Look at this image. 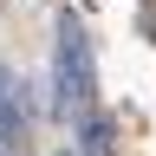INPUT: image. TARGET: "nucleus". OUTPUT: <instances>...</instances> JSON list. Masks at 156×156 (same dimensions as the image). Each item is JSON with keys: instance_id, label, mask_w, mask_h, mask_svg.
Segmentation results:
<instances>
[{"instance_id": "obj_4", "label": "nucleus", "mask_w": 156, "mask_h": 156, "mask_svg": "<svg viewBox=\"0 0 156 156\" xmlns=\"http://www.w3.org/2000/svg\"><path fill=\"white\" fill-rule=\"evenodd\" d=\"M0 156H7V150H0Z\"/></svg>"}, {"instance_id": "obj_1", "label": "nucleus", "mask_w": 156, "mask_h": 156, "mask_svg": "<svg viewBox=\"0 0 156 156\" xmlns=\"http://www.w3.org/2000/svg\"><path fill=\"white\" fill-rule=\"evenodd\" d=\"M91 85H98V72H91V39L85 26H78L72 13H58V46H52V104L58 111H85L91 104Z\"/></svg>"}, {"instance_id": "obj_3", "label": "nucleus", "mask_w": 156, "mask_h": 156, "mask_svg": "<svg viewBox=\"0 0 156 156\" xmlns=\"http://www.w3.org/2000/svg\"><path fill=\"white\" fill-rule=\"evenodd\" d=\"M78 156H111V117H85L78 124Z\"/></svg>"}, {"instance_id": "obj_2", "label": "nucleus", "mask_w": 156, "mask_h": 156, "mask_svg": "<svg viewBox=\"0 0 156 156\" xmlns=\"http://www.w3.org/2000/svg\"><path fill=\"white\" fill-rule=\"evenodd\" d=\"M20 130H26V85L0 65V150H7Z\"/></svg>"}]
</instances>
